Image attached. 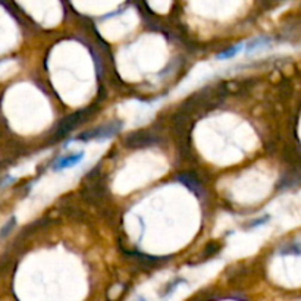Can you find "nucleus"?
<instances>
[{
  "label": "nucleus",
  "instance_id": "nucleus-3",
  "mask_svg": "<svg viewBox=\"0 0 301 301\" xmlns=\"http://www.w3.org/2000/svg\"><path fill=\"white\" fill-rule=\"evenodd\" d=\"M282 254H294V256H300L301 254V246L297 244H292V246H288L286 249L281 251Z\"/></svg>",
  "mask_w": 301,
  "mask_h": 301
},
{
  "label": "nucleus",
  "instance_id": "nucleus-1",
  "mask_svg": "<svg viewBox=\"0 0 301 301\" xmlns=\"http://www.w3.org/2000/svg\"><path fill=\"white\" fill-rule=\"evenodd\" d=\"M84 156H85L84 151H77V153L65 154V156L59 157V159L53 163V170H54V172H61V170H65V169H69V167L77 166L78 163H81Z\"/></svg>",
  "mask_w": 301,
  "mask_h": 301
},
{
  "label": "nucleus",
  "instance_id": "nucleus-6",
  "mask_svg": "<svg viewBox=\"0 0 301 301\" xmlns=\"http://www.w3.org/2000/svg\"><path fill=\"white\" fill-rule=\"evenodd\" d=\"M141 301H143V300H141Z\"/></svg>",
  "mask_w": 301,
  "mask_h": 301
},
{
  "label": "nucleus",
  "instance_id": "nucleus-4",
  "mask_svg": "<svg viewBox=\"0 0 301 301\" xmlns=\"http://www.w3.org/2000/svg\"><path fill=\"white\" fill-rule=\"evenodd\" d=\"M14 225H15V219L12 218L8 223H6V226H3L2 228V231H0V238H3V236H6V235L9 234V231L14 228Z\"/></svg>",
  "mask_w": 301,
  "mask_h": 301
},
{
  "label": "nucleus",
  "instance_id": "nucleus-5",
  "mask_svg": "<svg viewBox=\"0 0 301 301\" xmlns=\"http://www.w3.org/2000/svg\"><path fill=\"white\" fill-rule=\"evenodd\" d=\"M268 220H270V216H263L262 219H256V220H253V223H250V225H247V228L250 229V228H256V226H262V225H265Z\"/></svg>",
  "mask_w": 301,
  "mask_h": 301
},
{
  "label": "nucleus",
  "instance_id": "nucleus-2",
  "mask_svg": "<svg viewBox=\"0 0 301 301\" xmlns=\"http://www.w3.org/2000/svg\"><path fill=\"white\" fill-rule=\"evenodd\" d=\"M244 49H246V43L236 44V46H232V47L226 49L225 51L219 53L218 56H216V59H219V61H228V59H232V57H235L236 54H239V53L244 50Z\"/></svg>",
  "mask_w": 301,
  "mask_h": 301
}]
</instances>
